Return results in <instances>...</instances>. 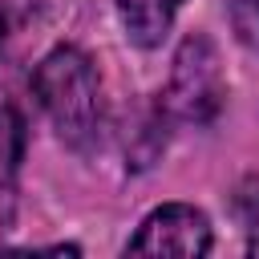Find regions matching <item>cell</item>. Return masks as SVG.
Returning <instances> with one entry per match:
<instances>
[{
	"mask_svg": "<svg viewBox=\"0 0 259 259\" xmlns=\"http://www.w3.org/2000/svg\"><path fill=\"white\" fill-rule=\"evenodd\" d=\"M210 251V223L198 206L190 202H166L154 206L134 239L125 243V255H178V259H198Z\"/></svg>",
	"mask_w": 259,
	"mask_h": 259,
	"instance_id": "3",
	"label": "cell"
},
{
	"mask_svg": "<svg viewBox=\"0 0 259 259\" xmlns=\"http://www.w3.org/2000/svg\"><path fill=\"white\" fill-rule=\"evenodd\" d=\"M40 8H45V0H0V45L8 36H16L24 24H32Z\"/></svg>",
	"mask_w": 259,
	"mask_h": 259,
	"instance_id": "7",
	"label": "cell"
},
{
	"mask_svg": "<svg viewBox=\"0 0 259 259\" xmlns=\"http://www.w3.org/2000/svg\"><path fill=\"white\" fill-rule=\"evenodd\" d=\"M243 235H247V255H259V190L243 198Z\"/></svg>",
	"mask_w": 259,
	"mask_h": 259,
	"instance_id": "8",
	"label": "cell"
},
{
	"mask_svg": "<svg viewBox=\"0 0 259 259\" xmlns=\"http://www.w3.org/2000/svg\"><path fill=\"white\" fill-rule=\"evenodd\" d=\"M182 0H117V16H121V28L134 45L142 49H154L166 40L174 16H178Z\"/></svg>",
	"mask_w": 259,
	"mask_h": 259,
	"instance_id": "4",
	"label": "cell"
},
{
	"mask_svg": "<svg viewBox=\"0 0 259 259\" xmlns=\"http://www.w3.org/2000/svg\"><path fill=\"white\" fill-rule=\"evenodd\" d=\"M227 16H231V28H235L239 45L259 49V0H231Z\"/></svg>",
	"mask_w": 259,
	"mask_h": 259,
	"instance_id": "6",
	"label": "cell"
},
{
	"mask_svg": "<svg viewBox=\"0 0 259 259\" xmlns=\"http://www.w3.org/2000/svg\"><path fill=\"white\" fill-rule=\"evenodd\" d=\"M32 93L69 150L85 154L101 142V81L93 61L77 45H57L53 53H45L32 73Z\"/></svg>",
	"mask_w": 259,
	"mask_h": 259,
	"instance_id": "1",
	"label": "cell"
},
{
	"mask_svg": "<svg viewBox=\"0 0 259 259\" xmlns=\"http://www.w3.org/2000/svg\"><path fill=\"white\" fill-rule=\"evenodd\" d=\"M227 101V81H223V61L210 36L190 32L170 65V81L162 89V109L178 121H194L206 125L219 117Z\"/></svg>",
	"mask_w": 259,
	"mask_h": 259,
	"instance_id": "2",
	"label": "cell"
},
{
	"mask_svg": "<svg viewBox=\"0 0 259 259\" xmlns=\"http://www.w3.org/2000/svg\"><path fill=\"white\" fill-rule=\"evenodd\" d=\"M20 158H24V117L16 105L0 101V198L12 194Z\"/></svg>",
	"mask_w": 259,
	"mask_h": 259,
	"instance_id": "5",
	"label": "cell"
}]
</instances>
